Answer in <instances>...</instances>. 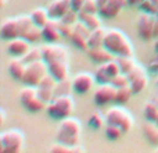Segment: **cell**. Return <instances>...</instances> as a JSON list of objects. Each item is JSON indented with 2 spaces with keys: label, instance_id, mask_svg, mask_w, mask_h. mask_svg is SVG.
Instances as JSON below:
<instances>
[{
  "label": "cell",
  "instance_id": "484cf974",
  "mask_svg": "<svg viewBox=\"0 0 158 153\" xmlns=\"http://www.w3.org/2000/svg\"><path fill=\"white\" fill-rule=\"evenodd\" d=\"M115 60L118 61L121 67V72L128 74L132 68L136 67V61H135L133 56H115Z\"/></svg>",
  "mask_w": 158,
  "mask_h": 153
},
{
  "label": "cell",
  "instance_id": "6da1fadb",
  "mask_svg": "<svg viewBox=\"0 0 158 153\" xmlns=\"http://www.w3.org/2000/svg\"><path fill=\"white\" fill-rule=\"evenodd\" d=\"M103 46L107 47L114 56H133V46L131 41L126 38L125 33L115 28L107 31Z\"/></svg>",
  "mask_w": 158,
  "mask_h": 153
},
{
  "label": "cell",
  "instance_id": "52a82bcc",
  "mask_svg": "<svg viewBox=\"0 0 158 153\" xmlns=\"http://www.w3.org/2000/svg\"><path fill=\"white\" fill-rule=\"evenodd\" d=\"M106 120L107 124H115L123 131V134L128 131H131V128L133 127V118L132 116L126 111L122 107H111L108 111L106 113Z\"/></svg>",
  "mask_w": 158,
  "mask_h": 153
},
{
  "label": "cell",
  "instance_id": "2e32d148",
  "mask_svg": "<svg viewBox=\"0 0 158 153\" xmlns=\"http://www.w3.org/2000/svg\"><path fill=\"white\" fill-rule=\"evenodd\" d=\"M31 42H28L25 38L19 36V38H15V39H11L7 45V50L11 56L14 57H22L28 50L31 49Z\"/></svg>",
  "mask_w": 158,
  "mask_h": 153
},
{
  "label": "cell",
  "instance_id": "836d02e7",
  "mask_svg": "<svg viewBox=\"0 0 158 153\" xmlns=\"http://www.w3.org/2000/svg\"><path fill=\"white\" fill-rule=\"evenodd\" d=\"M94 78H96V81L100 82V84H111V81H112L111 75L108 74V71H107L104 64H100V67L96 70Z\"/></svg>",
  "mask_w": 158,
  "mask_h": 153
},
{
  "label": "cell",
  "instance_id": "f546056e",
  "mask_svg": "<svg viewBox=\"0 0 158 153\" xmlns=\"http://www.w3.org/2000/svg\"><path fill=\"white\" fill-rule=\"evenodd\" d=\"M143 131H144L147 139L151 143H158V124L153 123V121H147L144 127H143Z\"/></svg>",
  "mask_w": 158,
  "mask_h": 153
},
{
  "label": "cell",
  "instance_id": "f1b7e54d",
  "mask_svg": "<svg viewBox=\"0 0 158 153\" xmlns=\"http://www.w3.org/2000/svg\"><path fill=\"white\" fill-rule=\"evenodd\" d=\"M22 60L27 64H32L35 61L43 60V55H42V47H31L24 56H22Z\"/></svg>",
  "mask_w": 158,
  "mask_h": 153
},
{
  "label": "cell",
  "instance_id": "681fc988",
  "mask_svg": "<svg viewBox=\"0 0 158 153\" xmlns=\"http://www.w3.org/2000/svg\"><path fill=\"white\" fill-rule=\"evenodd\" d=\"M157 85H158V78H157Z\"/></svg>",
  "mask_w": 158,
  "mask_h": 153
},
{
  "label": "cell",
  "instance_id": "4316f807",
  "mask_svg": "<svg viewBox=\"0 0 158 153\" xmlns=\"http://www.w3.org/2000/svg\"><path fill=\"white\" fill-rule=\"evenodd\" d=\"M22 38H25L28 42H39L43 39V32H42V28L38 25H31L24 33H22Z\"/></svg>",
  "mask_w": 158,
  "mask_h": 153
},
{
  "label": "cell",
  "instance_id": "d6986e66",
  "mask_svg": "<svg viewBox=\"0 0 158 153\" xmlns=\"http://www.w3.org/2000/svg\"><path fill=\"white\" fill-rule=\"evenodd\" d=\"M87 53H89V57L97 64H104V63H107V61L114 60V55L104 46L89 47Z\"/></svg>",
  "mask_w": 158,
  "mask_h": 153
},
{
  "label": "cell",
  "instance_id": "4fadbf2b",
  "mask_svg": "<svg viewBox=\"0 0 158 153\" xmlns=\"http://www.w3.org/2000/svg\"><path fill=\"white\" fill-rule=\"evenodd\" d=\"M42 55L46 63H52L54 60L68 61V50L61 45H46L42 47Z\"/></svg>",
  "mask_w": 158,
  "mask_h": 153
},
{
  "label": "cell",
  "instance_id": "bcb514c9",
  "mask_svg": "<svg viewBox=\"0 0 158 153\" xmlns=\"http://www.w3.org/2000/svg\"><path fill=\"white\" fill-rule=\"evenodd\" d=\"M156 50H157V53H158V42H157V45H156Z\"/></svg>",
  "mask_w": 158,
  "mask_h": 153
},
{
  "label": "cell",
  "instance_id": "7402d4cb",
  "mask_svg": "<svg viewBox=\"0 0 158 153\" xmlns=\"http://www.w3.org/2000/svg\"><path fill=\"white\" fill-rule=\"evenodd\" d=\"M107 31L106 28L103 27H98L96 29H93L90 32V36L87 39V43H89V47H96V46H103L104 45V39H106L107 35Z\"/></svg>",
  "mask_w": 158,
  "mask_h": 153
},
{
  "label": "cell",
  "instance_id": "60d3db41",
  "mask_svg": "<svg viewBox=\"0 0 158 153\" xmlns=\"http://www.w3.org/2000/svg\"><path fill=\"white\" fill-rule=\"evenodd\" d=\"M85 2L86 0H71V7L77 11H81L85 6Z\"/></svg>",
  "mask_w": 158,
  "mask_h": 153
},
{
  "label": "cell",
  "instance_id": "4dcf8cb0",
  "mask_svg": "<svg viewBox=\"0 0 158 153\" xmlns=\"http://www.w3.org/2000/svg\"><path fill=\"white\" fill-rule=\"evenodd\" d=\"M52 153H60V152H67V153H74V152H85V148L82 146H69L65 143H60L56 141V143L53 146H50L49 149Z\"/></svg>",
  "mask_w": 158,
  "mask_h": 153
},
{
  "label": "cell",
  "instance_id": "8d00e7d4",
  "mask_svg": "<svg viewBox=\"0 0 158 153\" xmlns=\"http://www.w3.org/2000/svg\"><path fill=\"white\" fill-rule=\"evenodd\" d=\"M111 84L114 85L115 88H122V86H128V85H131V81H129L128 75L123 74V72H121V74L115 75L114 78H112Z\"/></svg>",
  "mask_w": 158,
  "mask_h": 153
},
{
  "label": "cell",
  "instance_id": "5bb4252c",
  "mask_svg": "<svg viewBox=\"0 0 158 153\" xmlns=\"http://www.w3.org/2000/svg\"><path fill=\"white\" fill-rule=\"evenodd\" d=\"M94 75L90 74V72H79L74 76L72 79V86L74 90L78 93H87L94 85Z\"/></svg>",
  "mask_w": 158,
  "mask_h": 153
},
{
  "label": "cell",
  "instance_id": "ab89813d",
  "mask_svg": "<svg viewBox=\"0 0 158 153\" xmlns=\"http://www.w3.org/2000/svg\"><path fill=\"white\" fill-rule=\"evenodd\" d=\"M81 11H86V13H98V6L96 0H86L85 6Z\"/></svg>",
  "mask_w": 158,
  "mask_h": 153
},
{
  "label": "cell",
  "instance_id": "ba28073f",
  "mask_svg": "<svg viewBox=\"0 0 158 153\" xmlns=\"http://www.w3.org/2000/svg\"><path fill=\"white\" fill-rule=\"evenodd\" d=\"M98 6V14L103 18H114L123 7L128 6V0H96Z\"/></svg>",
  "mask_w": 158,
  "mask_h": 153
},
{
  "label": "cell",
  "instance_id": "44dd1931",
  "mask_svg": "<svg viewBox=\"0 0 158 153\" xmlns=\"http://www.w3.org/2000/svg\"><path fill=\"white\" fill-rule=\"evenodd\" d=\"M98 13H86V11H79V21L86 24L90 29H96V28L101 27V20Z\"/></svg>",
  "mask_w": 158,
  "mask_h": 153
},
{
  "label": "cell",
  "instance_id": "cb8c5ba5",
  "mask_svg": "<svg viewBox=\"0 0 158 153\" xmlns=\"http://www.w3.org/2000/svg\"><path fill=\"white\" fill-rule=\"evenodd\" d=\"M143 114L147 121H153L156 123L158 118V100H150L144 104L143 107Z\"/></svg>",
  "mask_w": 158,
  "mask_h": 153
},
{
  "label": "cell",
  "instance_id": "d590c367",
  "mask_svg": "<svg viewBox=\"0 0 158 153\" xmlns=\"http://www.w3.org/2000/svg\"><path fill=\"white\" fill-rule=\"evenodd\" d=\"M38 95L44 103H50L53 99L56 98V92L54 89H49V88H39L38 86Z\"/></svg>",
  "mask_w": 158,
  "mask_h": 153
},
{
  "label": "cell",
  "instance_id": "1f68e13d",
  "mask_svg": "<svg viewBox=\"0 0 158 153\" xmlns=\"http://www.w3.org/2000/svg\"><path fill=\"white\" fill-rule=\"evenodd\" d=\"M107 123V120H106V116H103L100 111H94V113H92L90 114V117H89V120H87V124H89L92 128H94V129H100V128H103L104 127V124Z\"/></svg>",
  "mask_w": 158,
  "mask_h": 153
},
{
  "label": "cell",
  "instance_id": "e575fe53",
  "mask_svg": "<svg viewBox=\"0 0 158 153\" xmlns=\"http://www.w3.org/2000/svg\"><path fill=\"white\" fill-rule=\"evenodd\" d=\"M123 134V131L115 124H107L106 125V137L111 141H118L121 138V135Z\"/></svg>",
  "mask_w": 158,
  "mask_h": 153
},
{
  "label": "cell",
  "instance_id": "30bf717a",
  "mask_svg": "<svg viewBox=\"0 0 158 153\" xmlns=\"http://www.w3.org/2000/svg\"><path fill=\"white\" fill-rule=\"evenodd\" d=\"M154 27H156V15L150 13H144L140 15L137 21V32L146 41L154 38Z\"/></svg>",
  "mask_w": 158,
  "mask_h": 153
},
{
  "label": "cell",
  "instance_id": "5b68a950",
  "mask_svg": "<svg viewBox=\"0 0 158 153\" xmlns=\"http://www.w3.org/2000/svg\"><path fill=\"white\" fill-rule=\"evenodd\" d=\"M18 98L21 104L28 110V111H40L42 109H44V102L39 98L38 95V86H31L27 85L25 88H22L18 93Z\"/></svg>",
  "mask_w": 158,
  "mask_h": 153
},
{
  "label": "cell",
  "instance_id": "f35d334b",
  "mask_svg": "<svg viewBox=\"0 0 158 153\" xmlns=\"http://www.w3.org/2000/svg\"><path fill=\"white\" fill-rule=\"evenodd\" d=\"M58 27H60V32L63 36H65V38H71L72 36V33H74V25L65 24V22L58 20Z\"/></svg>",
  "mask_w": 158,
  "mask_h": 153
},
{
  "label": "cell",
  "instance_id": "9a60e30c",
  "mask_svg": "<svg viewBox=\"0 0 158 153\" xmlns=\"http://www.w3.org/2000/svg\"><path fill=\"white\" fill-rule=\"evenodd\" d=\"M71 0H53L47 7L50 18L60 20L64 14H67L71 10Z\"/></svg>",
  "mask_w": 158,
  "mask_h": 153
},
{
  "label": "cell",
  "instance_id": "8fae6325",
  "mask_svg": "<svg viewBox=\"0 0 158 153\" xmlns=\"http://www.w3.org/2000/svg\"><path fill=\"white\" fill-rule=\"evenodd\" d=\"M90 29L86 24H83L82 21H78L74 25V33L71 36L72 43L75 45L79 49H89V43H87V39L90 36Z\"/></svg>",
  "mask_w": 158,
  "mask_h": 153
},
{
  "label": "cell",
  "instance_id": "8992f818",
  "mask_svg": "<svg viewBox=\"0 0 158 153\" xmlns=\"http://www.w3.org/2000/svg\"><path fill=\"white\" fill-rule=\"evenodd\" d=\"M49 74V67L44 60L35 61L32 64L27 66V71L22 78V84L24 85H31V86H38L40 81Z\"/></svg>",
  "mask_w": 158,
  "mask_h": 153
},
{
  "label": "cell",
  "instance_id": "603a6c76",
  "mask_svg": "<svg viewBox=\"0 0 158 153\" xmlns=\"http://www.w3.org/2000/svg\"><path fill=\"white\" fill-rule=\"evenodd\" d=\"M31 17H32V21L35 25H38V27L43 28L44 25L47 24V22L50 21V15H49V11H47V8H42V7H38L35 8V10L31 13Z\"/></svg>",
  "mask_w": 158,
  "mask_h": 153
},
{
  "label": "cell",
  "instance_id": "d6a6232c",
  "mask_svg": "<svg viewBox=\"0 0 158 153\" xmlns=\"http://www.w3.org/2000/svg\"><path fill=\"white\" fill-rule=\"evenodd\" d=\"M71 90H74V86H72V82L67 79H63V81H58L57 85H56V96H61V95H71Z\"/></svg>",
  "mask_w": 158,
  "mask_h": 153
},
{
  "label": "cell",
  "instance_id": "ffe728a7",
  "mask_svg": "<svg viewBox=\"0 0 158 153\" xmlns=\"http://www.w3.org/2000/svg\"><path fill=\"white\" fill-rule=\"evenodd\" d=\"M25 71H27V64L24 63L22 57H14L8 63V72L17 81H22Z\"/></svg>",
  "mask_w": 158,
  "mask_h": 153
},
{
  "label": "cell",
  "instance_id": "7dc6e473",
  "mask_svg": "<svg viewBox=\"0 0 158 153\" xmlns=\"http://www.w3.org/2000/svg\"><path fill=\"white\" fill-rule=\"evenodd\" d=\"M156 153H158V148H156Z\"/></svg>",
  "mask_w": 158,
  "mask_h": 153
},
{
  "label": "cell",
  "instance_id": "c3c4849f",
  "mask_svg": "<svg viewBox=\"0 0 158 153\" xmlns=\"http://www.w3.org/2000/svg\"><path fill=\"white\" fill-rule=\"evenodd\" d=\"M156 123H157V124H158V118H157V121H156Z\"/></svg>",
  "mask_w": 158,
  "mask_h": 153
},
{
  "label": "cell",
  "instance_id": "ee69618b",
  "mask_svg": "<svg viewBox=\"0 0 158 153\" xmlns=\"http://www.w3.org/2000/svg\"><path fill=\"white\" fill-rule=\"evenodd\" d=\"M148 2H151V3H153V4L156 6L157 8H158V0H148Z\"/></svg>",
  "mask_w": 158,
  "mask_h": 153
},
{
  "label": "cell",
  "instance_id": "74e56055",
  "mask_svg": "<svg viewBox=\"0 0 158 153\" xmlns=\"http://www.w3.org/2000/svg\"><path fill=\"white\" fill-rule=\"evenodd\" d=\"M57 79L54 78L52 74H47L43 79L40 81V84L38 85L39 88H49V89H56V85H57Z\"/></svg>",
  "mask_w": 158,
  "mask_h": 153
},
{
  "label": "cell",
  "instance_id": "ac0fdd59",
  "mask_svg": "<svg viewBox=\"0 0 158 153\" xmlns=\"http://www.w3.org/2000/svg\"><path fill=\"white\" fill-rule=\"evenodd\" d=\"M42 32H43V39L49 43H54L58 42V39L61 38V32H60V27H58V20H50L43 28H42Z\"/></svg>",
  "mask_w": 158,
  "mask_h": 153
},
{
  "label": "cell",
  "instance_id": "7c38bea8",
  "mask_svg": "<svg viewBox=\"0 0 158 153\" xmlns=\"http://www.w3.org/2000/svg\"><path fill=\"white\" fill-rule=\"evenodd\" d=\"M117 88L112 84H101L94 92V102L98 106H104L111 102H115Z\"/></svg>",
  "mask_w": 158,
  "mask_h": 153
},
{
  "label": "cell",
  "instance_id": "9c48e42d",
  "mask_svg": "<svg viewBox=\"0 0 158 153\" xmlns=\"http://www.w3.org/2000/svg\"><path fill=\"white\" fill-rule=\"evenodd\" d=\"M0 33H2V38L6 41H11V39L22 36V27L19 24L18 17L6 18L2 24V28H0Z\"/></svg>",
  "mask_w": 158,
  "mask_h": 153
},
{
  "label": "cell",
  "instance_id": "3957f363",
  "mask_svg": "<svg viewBox=\"0 0 158 153\" xmlns=\"http://www.w3.org/2000/svg\"><path fill=\"white\" fill-rule=\"evenodd\" d=\"M75 109L74 99L71 95H61L56 96L50 103H47V113L54 120H64L67 117H71Z\"/></svg>",
  "mask_w": 158,
  "mask_h": 153
},
{
  "label": "cell",
  "instance_id": "83f0119b",
  "mask_svg": "<svg viewBox=\"0 0 158 153\" xmlns=\"http://www.w3.org/2000/svg\"><path fill=\"white\" fill-rule=\"evenodd\" d=\"M132 95H135L132 90L131 85L128 86H122V88H117V96H115V102L118 104H125L131 100Z\"/></svg>",
  "mask_w": 158,
  "mask_h": 153
},
{
  "label": "cell",
  "instance_id": "7a4b0ae2",
  "mask_svg": "<svg viewBox=\"0 0 158 153\" xmlns=\"http://www.w3.org/2000/svg\"><path fill=\"white\" fill-rule=\"evenodd\" d=\"M81 131H82L81 121L74 117H67L64 120H61L60 125H58L56 141L69 146H78Z\"/></svg>",
  "mask_w": 158,
  "mask_h": 153
},
{
  "label": "cell",
  "instance_id": "e0dca14e",
  "mask_svg": "<svg viewBox=\"0 0 158 153\" xmlns=\"http://www.w3.org/2000/svg\"><path fill=\"white\" fill-rule=\"evenodd\" d=\"M47 67H49V74H52L57 81H63V79L68 78V72H69L68 61L54 60L52 63H47Z\"/></svg>",
  "mask_w": 158,
  "mask_h": 153
},
{
  "label": "cell",
  "instance_id": "277c9868",
  "mask_svg": "<svg viewBox=\"0 0 158 153\" xmlns=\"http://www.w3.org/2000/svg\"><path fill=\"white\" fill-rule=\"evenodd\" d=\"M25 137L19 129H7L0 134V152L19 153L24 149Z\"/></svg>",
  "mask_w": 158,
  "mask_h": 153
},
{
  "label": "cell",
  "instance_id": "7bdbcfd3",
  "mask_svg": "<svg viewBox=\"0 0 158 153\" xmlns=\"http://www.w3.org/2000/svg\"><path fill=\"white\" fill-rule=\"evenodd\" d=\"M143 0H128V4L131 6H136V4H140Z\"/></svg>",
  "mask_w": 158,
  "mask_h": 153
},
{
  "label": "cell",
  "instance_id": "b9f144b4",
  "mask_svg": "<svg viewBox=\"0 0 158 153\" xmlns=\"http://www.w3.org/2000/svg\"><path fill=\"white\" fill-rule=\"evenodd\" d=\"M4 121H6V113H4V110H0V124H4Z\"/></svg>",
  "mask_w": 158,
  "mask_h": 153
},
{
  "label": "cell",
  "instance_id": "f6af8a7d",
  "mask_svg": "<svg viewBox=\"0 0 158 153\" xmlns=\"http://www.w3.org/2000/svg\"><path fill=\"white\" fill-rule=\"evenodd\" d=\"M6 2H7V0H2V7H4L6 6Z\"/></svg>",
  "mask_w": 158,
  "mask_h": 153
},
{
  "label": "cell",
  "instance_id": "d4e9b609",
  "mask_svg": "<svg viewBox=\"0 0 158 153\" xmlns=\"http://www.w3.org/2000/svg\"><path fill=\"white\" fill-rule=\"evenodd\" d=\"M147 85H148V75H147V72H143L142 75L136 76L135 79H132V81H131V88H132V90H133L135 95L143 92V90L147 88Z\"/></svg>",
  "mask_w": 158,
  "mask_h": 153
}]
</instances>
